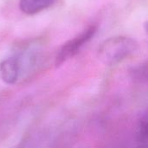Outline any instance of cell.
Returning <instances> with one entry per match:
<instances>
[{
	"instance_id": "cell-1",
	"label": "cell",
	"mask_w": 148,
	"mask_h": 148,
	"mask_svg": "<svg viewBox=\"0 0 148 148\" xmlns=\"http://www.w3.org/2000/svg\"><path fill=\"white\" fill-rule=\"evenodd\" d=\"M138 49V43L127 36H114L105 40L98 50L100 60L108 65H115L132 56Z\"/></svg>"
},
{
	"instance_id": "cell-2",
	"label": "cell",
	"mask_w": 148,
	"mask_h": 148,
	"mask_svg": "<svg viewBox=\"0 0 148 148\" xmlns=\"http://www.w3.org/2000/svg\"><path fill=\"white\" fill-rule=\"evenodd\" d=\"M97 31V26L93 24L88 26L86 29H84L80 35L75 36V38L65 42L59 51L55 59V64L56 67L61 66L62 63L74 57L80 49L95 35Z\"/></svg>"
},
{
	"instance_id": "cell-3",
	"label": "cell",
	"mask_w": 148,
	"mask_h": 148,
	"mask_svg": "<svg viewBox=\"0 0 148 148\" xmlns=\"http://www.w3.org/2000/svg\"><path fill=\"white\" fill-rule=\"evenodd\" d=\"M22 65L17 56H13L0 62V78L9 85L15 84L21 74Z\"/></svg>"
},
{
	"instance_id": "cell-4",
	"label": "cell",
	"mask_w": 148,
	"mask_h": 148,
	"mask_svg": "<svg viewBox=\"0 0 148 148\" xmlns=\"http://www.w3.org/2000/svg\"><path fill=\"white\" fill-rule=\"evenodd\" d=\"M56 0H20L19 8L24 14L34 15L49 8Z\"/></svg>"
},
{
	"instance_id": "cell-5",
	"label": "cell",
	"mask_w": 148,
	"mask_h": 148,
	"mask_svg": "<svg viewBox=\"0 0 148 148\" xmlns=\"http://www.w3.org/2000/svg\"><path fill=\"white\" fill-rule=\"evenodd\" d=\"M147 127V114H144V115L139 120L136 131V140L140 145L139 147H147L148 137Z\"/></svg>"
},
{
	"instance_id": "cell-6",
	"label": "cell",
	"mask_w": 148,
	"mask_h": 148,
	"mask_svg": "<svg viewBox=\"0 0 148 148\" xmlns=\"http://www.w3.org/2000/svg\"><path fill=\"white\" fill-rule=\"evenodd\" d=\"M130 75L136 83H146L147 81V64H140L130 70Z\"/></svg>"
},
{
	"instance_id": "cell-7",
	"label": "cell",
	"mask_w": 148,
	"mask_h": 148,
	"mask_svg": "<svg viewBox=\"0 0 148 148\" xmlns=\"http://www.w3.org/2000/svg\"><path fill=\"white\" fill-rule=\"evenodd\" d=\"M138 148H147V147H139Z\"/></svg>"
}]
</instances>
